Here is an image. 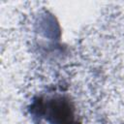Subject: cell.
Returning <instances> with one entry per match:
<instances>
[{"instance_id": "cell-1", "label": "cell", "mask_w": 124, "mask_h": 124, "mask_svg": "<svg viewBox=\"0 0 124 124\" xmlns=\"http://www.w3.org/2000/svg\"><path fill=\"white\" fill-rule=\"evenodd\" d=\"M32 111L49 124H81L70 97L55 93L34 101Z\"/></svg>"}]
</instances>
